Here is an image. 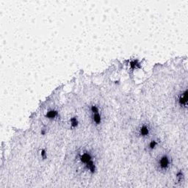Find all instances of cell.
<instances>
[{
	"instance_id": "cell-1",
	"label": "cell",
	"mask_w": 188,
	"mask_h": 188,
	"mask_svg": "<svg viewBox=\"0 0 188 188\" xmlns=\"http://www.w3.org/2000/svg\"><path fill=\"white\" fill-rule=\"evenodd\" d=\"M76 160L82 171L94 174L96 170V157L90 150L85 148L79 151L76 155Z\"/></svg>"
},
{
	"instance_id": "cell-2",
	"label": "cell",
	"mask_w": 188,
	"mask_h": 188,
	"mask_svg": "<svg viewBox=\"0 0 188 188\" xmlns=\"http://www.w3.org/2000/svg\"><path fill=\"white\" fill-rule=\"evenodd\" d=\"M88 113L93 125L96 127H98L102 125L104 120L103 113L98 104H90L88 107Z\"/></svg>"
},
{
	"instance_id": "cell-3",
	"label": "cell",
	"mask_w": 188,
	"mask_h": 188,
	"mask_svg": "<svg viewBox=\"0 0 188 188\" xmlns=\"http://www.w3.org/2000/svg\"><path fill=\"white\" fill-rule=\"evenodd\" d=\"M171 165H172V159L169 154H162L156 159L155 167L157 171L162 174H165L169 171Z\"/></svg>"
},
{
	"instance_id": "cell-4",
	"label": "cell",
	"mask_w": 188,
	"mask_h": 188,
	"mask_svg": "<svg viewBox=\"0 0 188 188\" xmlns=\"http://www.w3.org/2000/svg\"><path fill=\"white\" fill-rule=\"evenodd\" d=\"M153 133V126L149 123L143 122L135 129V136L140 139H147Z\"/></svg>"
},
{
	"instance_id": "cell-5",
	"label": "cell",
	"mask_w": 188,
	"mask_h": 188,
	"mask_svg": "<svg viewBox=\"0 0 188 188\" xmlns=\"http://www.w3.org/2000/svg\"><path fill=\"white\" fill-rule=\"evenodd\" d=\"M187 90L185 89V90L181 91L177 95L176 98V102L177 106L182 109H187Z\"/></svg>"
},
{
	"instance_id": "cell-6",
	"label": "cell",
	"mask_w": 188,
	"mask_h": 188,
	"mask_svg": "<svg viewBox=\"0 0 188 188\" xmlns=\"http://www.w3.org/2000/svg\"><path fill=\"white\" fill-rule=\"evenodd\" d=\"M159 140H152L150 141L149 143L147 144V146L146 147V151H148V152H153L156 149V148H157L158 146H159Z\"/></svg>"
},
{
	"instance_id": "cell-7",
	"label": "cell",
	"mask_w": 188,
	"mask_h": 188,
	"mask_svg": "<svg viewBox=\"0 0 188 188\" xmlns=\"http://www.w3.org/2000/svg\"><path fill=\"white\" fill-rule=\"evenodd\" d=\"M58 115H59L58 112H57V110H55V109H49V110L46 113V118L50 119V120H55V119L57 118Z\"/></svg>"
},
{
	"instance_id": "cell-8",
	"label": "cell",
	"mask_w": 188,
	"mask_h": 188,
	"mask_svg": "<svg viewBox=\"0 0 188 188\" xmlns=\"http://www.w3.org/2000/svg\"><path fill=\"white\" fill-rule=\"evenodd\" d=\"M69 124L71 128H72V129H76V128H77L78 125H79V121H78L77 117L76 116L72 117L69 121Z\"/></svg>"
},
{
	"instance_id": "cell-9",
	"label": "cell",
	"mask_w": 188,
	"mask_h": 188,
	"mask_svg": "<svg viewBox=\"0 0 188 188\" xmlns=\"http://www.w3.org/2000/svg\"><path fill=\"white\" fill-rule=\"evenodd\" d=\"M176 182L177 183H181V182H184V179H185V175H184L183 172L181 171H179L176 175Z\"/></svg>"
},
{
	"instance_id": "cell-10",
	"label": "cell",
	"mask_w": 188,
	"mask_h": 188,
	"mask_svg": "<svg viewBox=\"0 0 188 188\" xmlns=\"http://www.w3.org/2000/svg\"><path fill=\"white\" fill-rule=\"evenodd\" d=\"M129 66H130V68H131L132 70L137 69V68H140L139 61L137 60V59H136V60L131 61V62H130V63H129Z\"/></svg>"
},
{
	"instance_id": "cell-11",
	"label": "cell",
	"mask_w": 188,
	"mask_h": 188,
	"mask_svg": "<svg viewBox=\"0 0 188 188\" xmlns=\"http://www.w3.org/2000/svg\"><path fill=\"white\" fill-rule=\"evenodd\" d=\"M40 155H41L42 158L45 159V158L46 157V151L44 150V149L41 150V153H40Z\"/></svg>"
}]
</instances>
